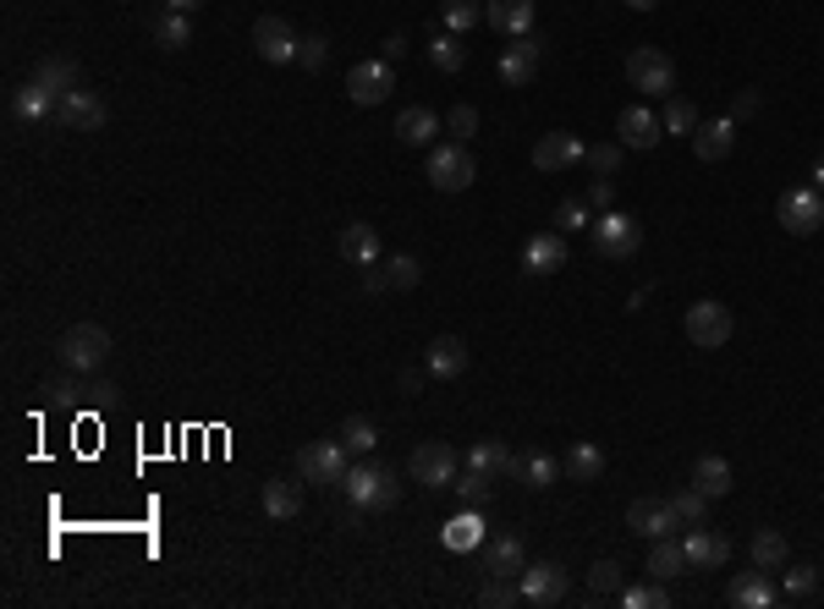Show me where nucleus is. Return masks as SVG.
Listing matches in <instances>:
<instances>
[{
	"label": "nucleus",
	"mask_w": 824,
	"mask_h": 609,
	"mask_svg": "<svg viewBox=\"0 0 824 609\" xmlns=\"http://www.w3.org/2000/svg\"><path fill=\"white\" fill-rule=\"evenodd\" d=\"M335 439H341V445H346L352 456H374V445H379V428H374L368 417H346Z\"/></svg>",
	"instance_id": "79ce46f5"
},
{
	"label": "nucleus",
	"mask_w": 824,
	"mask_h": 609,
	"mask_svg": "<svg viewBox=\"0 0 824 609\" xmlns=\"http://www.w3.org/2000/svg\"><path fill=\"white\" fill-rule=\"evenodd\" d=\"M401 56H407V39L390 34V39H385V61H401Z\"/></svg>",
	"instance_id": "13d9d810"
},
{
	"label": "nucleus",
	"mask_w": 824,
	"mask_h": 609,
	"mask_svg": "<svg viewBox=\"0 0 824 609\" xmlns=\"http://www.w3.org/2000/svg\"><path fill=\"white\" fill-rule=\"evenodd\" d=\"M56 105H61V94L56 89H45L39 78H28L18 94H12V116L23 122V127H39V122H56Z\"/></svg>",
	"instance_id": "f3484780"
},
{
	"label": "nucleus",
	"mask_w": 824,
	"mask_h": 609,
	"mask_svg": "<svg viewBox=\"0 0 824 609\" xmlns=\"http://www.w3.org/2000/svg\"><path fill=\"white\" fill-rule=\"evenodd\" d=\"M682 549H687V565H693V571L731 560V538H725V532H709V527H693V532L682 538Z\"/></svg>",
	"instance_id": "b1692460"
},
{
	"label": "nucleus",
	"mask_w": 824,
	"mask_h": 609,
	"mask_svg": "<svg viewBox=\"0 0 824 609\" xmlns=\"http://www.w3.org/2000/svg\"><path fill=\"white\" fill-rule=\"evenodd\" d=\"M775 220H780V231H791V237H813V231L824 226V198H819V187L780 193V204H775Z\"/></svg>",
	"instance_id": "6e6552de"
},
{
	"label": "nucleus",
	"mask_w": 824,
	"mask_h": 609,
	"mask_svg": "<svg viewBox=\"0 0 824 609\" xmlns=\"http://www.w3.org/2000/svg\"><path fill=\"white\" fill-rule=\"evenodd\" d=\"M583 160H588V171H594V176H616V165H621V143H594Z\"/></svg>",
	"instance_id": "3c124183"
},
{
	"label": "nucleus",
	"mask_w": 824,
	"mask_h": 609,
	"mask_svg": "<svg viewBox=\"0 0 824 609\" xmlns=\"http://www.w3.org/2000/svg\"><path fill=\"white\" fill-rule=\"evenodd\" d=\"M682 571H693V565H687V549H682V538H654V549H649V576H660V582H676Z\"/></svg>",
	"instance_id": "2f4dec72"
},
{
	"label": "nucleus",
	"mask_w": 824,
	"mask_h": 609,
	"mask_svg": "<svg viewBox=\"0 0 824 609\" xmlns=\"http://www.w3.org/2000/svg\"><path fill=\"white\" fill-rule=\"evenodd\" d=\"M621 604H627V609H665V604H671V587H665L660 576H649L643 587H621Z\"/></svg>",
	"instance_id": "c03bdc74"
},
{
	"label": "nucleus",
	"mask_w": 824,
	"mask_h": 609,
	"mask_svg": "<svg viewBox=\"0 0 824 609\" xmlns=\"http://www.w3.org/2000/svg\"><path fill=\"white\" fill-rule=\"evenodd\" d=\"M89 395H94V406H111V401H116L122 390H116L111 379H94V384H89Z\"/></svg>",
	"instance_id": "6e6d98bb"
},
{
	"label": "nucleus",
	"mask_w": 824,
	"mask_h": 609,
	"mask_svg": "<svg viewBox=\"0 0 824 609\" xmlns=\"http://www.w3.org/2000/svg\"><path fill=\"white\" fill-rule=\"evenodd\" d=\"M594 248L605 253V258H616V264H627V258H638V248H643V226L632 220V215H621V209H605V215H594Z\"/></svg>",
	"instance_id": "39448f33"
},
{
	"label": "nucleus",
	"mask_w": 824,
	"mask_h": 609,
	"mask_svg": "<svg viewBox=\"0 0 824 609\" xmlns=\"http://www.w3.org/2000/svg\"><path fill=\"white\" fill-rule=\"evenodd\" d=\"M407 472L419 478L424 489H451L457 483V450L440 445V439H430V445H419V450L407 456Z\"/></svg>",
	"instance_id": "1a4fd4ad"
},
{
	"label": "nucleus",
	"mask_w": 824,
	"mask_h": 609,
	"mask_svg": "<svg viewBox=\"0 0 824 609\" xmlns=\"http://www.w3.org/2000/svg\"><path fill=\"white\" fill-rule=\"evenodd\" d=\"M566 264V242H561V231H539L534 242H528V253H523V269L528 275H556Z\"/></svg>",
	"instance_id": "a878e982"
},
{
	"label": "nucleus",
	"mask_w": 824,
	"mask_h": 609,
	"mask_svg": "<svg viewBox=\"0 0 824 609\" xmlns=\"http://www.w3.org/2000/svg\"><path fill=\"white\" fill-rule=\"evenodd\" d=\"M473 176H479V165H473V149L468 143H435L430 149V187L435 193H462V187H473Z\"/></svg>",
	"instance_id": "20e7f679"
},
{
	"label": "nucleus",
	"mask_w": 824,
	"mask_h": 609,
	"mask_svg": "<svg viewBox=\"0 0 824 609\" xmlns=\"http://www.w3.org/2000/svg\"><path fill=\"white\" fill-rule=\"evenodd\" d=\"M446 549H457V554H468V549H479L484 543V516H479V505H462L451 521H446Z\"/></svg>",
	"instance_id": "c756f323"
},
{
	"label": "nucleus",
	"mask_w": 824,
	"mask_h": 609,
	"mask_svg": "<svg viewBox=\"0 0 824 609\" xmlns=\"http://www.w3.org/2000/svg\"><path fill=\"white\" fill-rule=\"evenodd\" d=\"M556 220H561V231H588V226H594V215H588V198H561Z\"/></svg>",
	"instance_id": "8fccbe9b"
},
{
	"label": "nucleus",
	"mask_w": 824,
	"mask_h": 609,
	"mask_svg": "<svg viewBox=\"0 0 824 609\" xmlns=\"http://www.w3.org/2000/svg\"><path fill=\"white\" fill-rule=\"evenodd\" d=\"M346 467H352V450H346L341 439H319V445H308V450H297V472H302L308 483H324V489H341V478H346Z\"/></svg>",
	"instance_id": "0eeeda50"
},
{
	"label": "nucleus",
	"mask_w": 824,
	"mask_h": 609,
	"mask_svg": "<svg viewBox=\"0 0 824 609\" xmlns=\"http://www.w3.org/2000/svg\"><path fill=\"white\" fill-rule=\"evenodd\" d=\"M534 72H539V39H534V34H528V39H512V45H506V56H501V83L528 89V83H534Z\"/></svg>",
	"instance_id": "412c9836"
},
{
	"label": "nucleus",
	"mask_w": 824,
	"mask_h": 609,
	"mask_svg": "<svg viewBox=\"0 0 824 609\" xmlns=\"http://www.w3.org/2000/svg\"><path fill=\"white\" fill-rule=\"evenodd\" d=\"M731 149H736V122H731V116H720V122H698V133H693V154H698L703 165H720Z\"/></svg>",
	"instance_id": "aec40b11"
},
{
	"label": "nucleus",
	"mask_w": 824,
	"mask_h": 609,
	"mask_svg": "<svg viewBox=\"0 0 824 609\" xmlns=\"http://www.w3.org/2000/svg\"><path fill=\"white\" fill-rule=\"evenodd\" d=\"M747 554H753V565L758 571H786V560H791V543H786V532L780 527H758L753 532V543H747Z\"/></svg>",
	"instance_id": "bb28decb"
},
{
	"label": "nucleus",
	"mask_w": 824,
	"mask_h": 609,
	"mask_svg": "<svg viewBox=\"0 0 824 609\" xmlns=\"http://www.w3.org/2000/svg\"><path fill=\"white\" fill-rule=\"evenodd\" d=\"M512 445L506 439H479L473 450H468V472H484V478H512Z\"/></svg>",
	"instance_id": "c85d7f7f"
},
{
	"label": "nucleus",
	"mask_w": 824,
	"mask_h": 609,
	"mask_svg": "<svg viewBox=\"0 0 824 609\" xmlns=\"http://www.w3.org/2000/svg\"><path fill=\"white\" fill-rule=\"evenodd\" d=\"M627 83H632L638 94H649V100H665V94L676 89V67H671V56H665V50L638 45V50L627 56Z\"/></svg>",
	"instance_id": "423d86ee"
},
{
	"label": "nucleus",
	"mask_w": 824,
	"mask_h": 609,
	"mask_svg": "<svg viewBox=\"0 0 824 609\" xmlns=\"http://www.w3.org/2000/svg\"><path fill=\"white\" fill-rule=\"evenodd\" d=\"M56 122H61L67 133H100V127H105V100H100L94 89H72V94H61Z\"/></svg>",
	"instance_id": "f8f14e48"
},
{
	"label": "nucleus",
	"mask_w": 824,
	"mask_h": 609,
	"mask_svg": "<svg viewBox=\"0 0 824 609\" xmlns=\"http://www.w3.org/2000/svg\"><path fill=\"white\" fill-rule=\"evenodd\" d=\"M468 363H473V352H468L462 335H435L430 352H424V374H430V379H462Z\"/></svg>",
	"instance_id": "4468645a"
},
{
	"label": "nucleus",
	"mask_w": 824,
	"mask_h": 609,
	"mask_svg": "<svg viewBox=\"0 0 824 609\" xmlns=\"http://www.w3.org/2000/svg\"><path fill=\"white\" fill-rule=\"evenodd\" d=\"M693 483H698L709 499H720V494H731L736 478H731V461H725V456H698V461H693Z\"/></svg>",
	"instance_id": "473e14b6"
},
{
	"label": "nucleus",
	"mask_w": 824,
	"mask_h": 609,
	"mask_svg": "<svg viewBox=\"0 0 824 609\" xmlns=\"http://www.w3.org/2000/svg\"><path fill=\"white\" fill-rule=\"evenodd\" d=\"M297 510H302V489L286 483V478H270V483H264V516H270V521H291Z\"/></svg>",
	"instance_id": "72a5a7b5"
},
{
	"label": "nucleus",
	"mask_w": 824,
	"mask_h": 609,
	"mask_svg": "<svg viewBox=\"0 0 824 609\" xmlns=\"http://www.w3.org/2000/svg\"><path fill=\"white\" fill-rule=\"evenodd\" d=\"M253 56L270 61V67H291L297 61V34L286 18H259L253 23Z\"/></svg>",
	"instance_id": "9b49d317"
},
{
	"label": "nucleus",
	"mask_w": 824,
	"mask_h": 609,
	"mask_svg": "<svg viewBox=\"0 0 824 609\" xmlns=\"http://www.w3.org/2000/svg\"><path fill=\"white\" fill-rule=\"evenodd\" d=\"M34 78H39L45 89H56V94L83 89V72H78V61H67V56H45V61L34 67Z\"/></svg>",
	"instance_id": "f704fd0d"
},
{
	"label": "nucleus",
	"mask_w": 824,
	"mask_h": 609,
	"mask_svg": "<svg viewBox=\"0 0 824 609\" xmlns=\"http://www.w3.org/2000/svg\"><path fill=\"white\" fill-rule=\"evenodd\" d=\"M671 510H676L682 527H703V521H709V494H703L698 483H687V489L671 494Z\"/></svg>",
	"instance_id": "4c0bfd02"
},
{
	"label": "nucleus",
	"mask_w": 824,
	"mask_h": 609,
	"mask_svg": "<svg viewBox=\"0 0 824 609\" xmlns=\"http://www.w3.org/2000/svg\"><path fill=\"white\" fill-rule=\"evenodd\" d=\"M610 204H616V182H610V176H594V182H588V209L605 215Z\"/></svg>",
	"instance_id": "5fc2aeb1"
},
{
	"label": "nucleus",
	"mask_w": 824,
	"mask_h": 609,
	"mask_svg": "<svg viewBox=\"0 0 824 609\" xmlns=\"http://www.w3.org/2000/svg\"><path fill=\"white\" fill-rule=\"evenodd\" d=\"M324 61H330V39H324V34H302V39H297V67L319 72Z\"/></svg>",
	"instance_id": "de8ad7c7"
},
{
	"label": "nucleus",
	"mask_w": 824,
	"mask_h": 609,
	"mask_svg": "<svg viewBox=\"0 0 824 609\" xmlns=\"http://www.w3.org/2000/svg\"><path fill=\"white\" fill-rule=\"evenodd\" d=\"M435 133H440V116H435L430 105H407V111L396 116V138H401L407 149H435Z\"/></svg>",
	"instance_id": "4be33fe9"
},
{
	"label": "nucleus",
	"mask_w": 824,
	"mask_h": 609,
	"mask_svg": "<svg viewBox=\"0 0 824 609\" xmlns=\"http://www.w3.org/2000/svg\"><path fill=\"white\" fill-rule=\"evenodd\" d=\"M725 598H731L736 609H769V604H775L780 593H775L769 571H758V565H753V571H742V576H736V582L725 587Z\"/></svg>",
	"instance_id": "393cba45"
},
{
	"label": "nucleus",
	"mask_w": 824,
	"mask_h": 609,
	"mask_svg": "<svg viewBox=\"0 0 824 609\" xmlns=\"http://www.w3.org/2000/svg\"><path fill=\"white\" fill-rule=\"evenodd\" d=\"M363 291H385V269L379 264H363Z\"/></svg>",
	"instance_id": "4d7b16f0"
},
{
	"label": "nucleus",
	"mask_w": 824,
	"mask_h": 609,
	"mask_svg": "<svg viewBox=\"0 0 824 609\" xmlns=\"http://www.w3.org/2000/svg\"><path fill=\"white\" fill-rule=\"evenodd\" d=\"M627 527H632L638 538H649V543H654V538H671L682 521H676L671 499H649V494H643V499H632V505H627Z\"/></svg>",
	"instance_id": "2eb2a0df"
},
{
	"label": "nucleus",
	"mask_w": 824,
	"mask_h": 609,
	"mask_svg": "<svg viewBox=\"0 0 824 609\" xmlns=\"http://www.w3.org/2000/svg\"><path fill=\"white\" fill-rule=\"evenodd\" d=\"M682 330H687V341H693L698 352H720V346L736 335V319H731V308H725V302L703 297V302H693V308H687Z\"/></svg>",
	"instance_id": "7ed1b4c3"
},
{
	"label": "nucleus",
	"mask_w": 824,
	"mask_h": 609,
	"mask_svg": "<svg viewBox=\"0 0 824 609\" xmlns=\"http://www.w3.org/2000/svg\"><path fill=\"white\" fill-rule=\"evenodd\" d=\"M56 352H61V368H67V374H100L116 346H111V330H105V324H72Z\"/></svg>",
	"instance_id": "f03ea898"
},
{
	"label": "nucleus",
	"mask_w": 824,
	"mask_h": 609,
	"mask_svg": "<svg viewBox=\"0 0 824 609\" xmlns=\"http://www.w3.org/2000/svg\"><path fill=\"white\" fill-rule=\"evenodd\" d=\"M484 23L495 34H506V39H528L534 34V0H490Z\"/></svg>",
	"instance_id": "a211bd4d"
},
{
	"label": "nucleus",
	"mask_w": 824,
	"mask_h": 609,
	"mask_svg": "<svg viewBox=\"0 0 824 609\" xmlns=\"http://www.w3.org/2000/svg\"><path fill=\"white\" fill-rule=\"evenodd\" d=\"M523 571H528L523 532H495L490 538V576H523Z\"/></svg>",
	"instance_id": "cd10ccee"
},
{
	"label": "nucleus",
	"mask_w": 824,
	"mask_h": 609,
	"mask_svg": "<svg viewBox=\"0 0 824 609\" xmlns=\"http://www.w3.org/2000/svg\"><path fill=\"white\" fill-rule=\"evenodd\" d=\"M341 494H346L352 510H390L401 499V483L385 467H374V461H352L346 478H341Z\"/></svg>",
	"instance_id": "f257e3e1"
},
{
	"label": "nucleus",
	"mask_w": 824,
	"mask_h": 609,
	"mask_svg": "<svg viewBox=\"0 0 824 609\" xmlns=\"http://www.w3.org/2000/svg\"><path fill=\"white\" fill-rule=\"evenodd\" d=\"M588 593H594V598H616V593H621V565H616V560H599V565L588 571Z\"/></svg>",
	"instance_id": "49530a36"
},
{
	"label": "nucleus",
	"mask_w": 824,
	"mask_h": 609,
	"mask_svg": "<svg viewBox=\"0 0 824 609\" xmlns=\"http://www.w3.org/2000/svg\"><path fill=\"white\" fill-rule=\"evenodd\" d=\"M484 7H490V0H440V18H446L451 34H468L484 18Z\"/></svg>",
	"instance_id": "37998d69"
},
{
	"label": "nucleus",
	"mask_w": 824,
	"mask_h": 609,
	"mask_svg": "<svg viewBox=\"0 0 824 609\" xmlns=\"http://www.w3.org/2000/svg\"><path fill=\"white\" fill-rule=\"evenodd\" d=\"M627 7H632V12H654V7H660V0H627Z\"/></svg>",
	"instance_id": "e2e57ef3"
},
{
	"label": "nucleus",
	"mask_w": 824,
	"mask_h": 609,
	"mask_svg": "<svg viewBox=\"0 0 824 609\" xmlns=\"http://www.w3.org/2000/svg\"><path fill=\"white\" fill-rule=\"evenodd\" d=\"M390 89H396V72H390L385 56H379V61H357V67L346 72V100H352V105H385Z\"/></svg>",
	"instance_id": "9d476101"
},
{
	"label": "nucleus",
	"mask_w": 824,
	"mask_h": 609,
	"mask_svg": "<svg viewBox=\"0 0 824 609\" xmlns=\"http://www.w3.org/2000/svg\"><path fill=\"white\" fill-rule=\"evenodd\" d=\"M462 61H468V50H462L457 34H435V39H430V67H435V72L451 78V72H462Z\"/></svg>",
	"instance_id": "ea45409f"
},
{
	"label": "nucleus",
	"mask_w": 824,
	"mask_h": 609,
	"mask_svg": "<svg viewBox=\"0 0 824 609\" xmlns=\"http://www.w3.org/2000/svg\"><path fill=\"white\" fill-rule=\"evenodd\" d=\"M419 280H424V264L412 253H390L385 258V291H412Z\"/></svg>",
	"instance_id": "58836bf2"
},
{
	"label": "nucleus",
	"mask_w": 824,
	"mask_h": 609,
	"mask_svg": "<svg viewBox=\"0 0 824 609\" xmlns=\"http://www.w3.org/2000/svg\"><path fill=\"white\" fill-rule=\"evenodd\" d=\"M335 248H341L346 264H379V258H385V242H379V231H374L368 220H352V226L341 231Z\"/></svg>",
	"instance_id": "5701e85b"
},
{
	"label": "nucleus",
	"mask_w": 824,
	"mask_h": 609,
	"mask_svg": "<svg viewBox=\"0 0 824 609\" xmlns=\"http://www.w3.org/2000/svg\"><path fill=\"white\" fill-rule=\"evenodd\" d=\"M780 593L797 598V604L813 598V593H819V571H813V565H786V571H780Z\"/></svg>",
	"instance_id": "a18cd8bd"
},
{
	"label": "nucleus",
	"mask_w": 824,
	"mask_h": 609,
	"mask_svg": "<svg viewBox=\"0 0 824 609\" xmlns=\"http://www.w3.org/2000/svg\"><path fill=\"white\" fill-rule=\"evenodd\" d=\"M154 45H160V50H187V45H193L187 12H171V7H165V12L154 18Z\"/></svg>",
	"instance_id": "c9c22d12"
},
{
	"label": "nucleus",
	"mask_w": 824,
	"mask_h": 609,
	"mask_svg": "<svg viewBox=\"0 0 824 609\" xmlns=\"http://www.w3.org/2000/svg\"><path fill=\"white\" fill-rule=\"evenodd\" d=\"M490 483H495V478H484V472H468V478H457L451 489H457V499H462V505H484V499H490Z\"/></svg>",
	"instance_id": "603ef678"
},
{
	"label": "nucleus",
	"mask_w": 824,
	"mask_h": 609,
	"mask_svg": "<svg viewBox=\"0 0 824 609\" xmlns=\"http://www.w3.org/2000/svg\"><path fill=\"white\" fill-rule=\"evenodd\" d=\"M561 598H566V571H561L556 560H539V565L523 571V604L550 609V604H561Z\"/></svg>",
	"instance_id": "dca6fc26"
},
{
	"label": "nucleus",
	"mask_w": 824,
	"mask_h": 609,
	"mask_svg": "<svg viewBox=\"0 0 824 609\" xmlns=\"http://www.w3.org/2000/svg\"><path fill=\"white\" fill-rule=\"evenodd\" d=\"M583 154H588V149H583V138H577V133H545V138L534 143V171L561 176V171H572Z\"/></svg>",
	"instance_id": "ddd939ff"
},
{
	"label": "nucleus",
	"mask_w": 824,
	"mask_h": 609,
	"mask_svg": "<svg viewBox=\"0 0 824 609\" xmlns=\"http://www.w3.org/2000/svg\"><path fill=\"white\" fill-rule=\"evenodd\" d=\"M83 395H89V390H83V374H72V379H50V384H45V401H50V406H78Z\"/></svg>",
	"instance_id": "09e8293b"
},
{
	"label": "nucleus",
	"mask_w": 824,
	"mask_h": 609,
	"mask_svg": "<svg viewBox=\"0 0 824 609\" xmlns=\"http://www.w3.org/2000/svg\"><path fill=\"white\" fill-rule=\"evenodd\" d=\"M813 187H819V193H824V154H819V160H813Z\"/></svg>",
	"instance_id": "680f3d73"
},
{
	"label": "nucleus",
	"mask_w": 824,
	"mask_h": 609,
	"mask_svg": "<svg viewBox=\"0 0 824 609\" xmlns=\"http://www.w3.org/2000/svg\"><path fill=\"white\" fill-rule=\"evenodd\" d=\"M561 467H566L572 483H594V478L605 472V450H599V445H572Z\"/></svg>",
	"instance_id": "e433bc0d"
},
{
	"label": "nucleus",
	"mask_w": 824,
	"mask_h": 609,
	"mask_svg": "<svg viewBox=\"0 0 824 609\" xmlns=\"http://www.w3.org/2000/svg\"><path fill=\"white\" fill-rule=\"evenodd\" d=\"M446 127H451V138H457V143H468V138L479 133V111H473V105H457V111L446 116Z\"/></svg>",
	"instance_id": "864d4df0"
},
{
	"label": "nucleus",
	"mask_w": 824,
	"mask_h": 609,
	"mask_svg": "<svg viewBox=\"0 0 824 609\" xmlns=\"http://www.w3.org/2000/svg\"><path fill=\"white\" fill-rule=\"evenodd\" d=\"M171 12H198V7H209V0H165Z\"/></svg>",
	"instance_id": "052dcab7"
},
{
	"label": "nucleus",
	"mask_w": 824,
	"mask_h": 609,
	"mask_svg": "<svg viewBox=\"0 0 824 609\" xmlns=\"http://www.w3.org/2000/svg\"><path fill=\"white\" fill-rule=\"evenodd\" d=\"M561 472H566V467H561L556 456H545V450H534V456H517V461H512V478H517V483H528V489H550Z\"/></svg>",
	"instance_id": "7c9ffc66"
},
{
	"label": "nucleus",
	"mask_w": 824,
	"mask_h": 609,
	"mask_svg": "<svg viewBox=\"0 0 824 609\" xmlns=\"http://www.w3.org/2000/svg\"><path fill=\"white\" fill-rule=\"evenodd\" d=\"M753 111H758V94H753V89H747V94H742V100H736V116H753ZM736 116H731V122H736Z\"/></svg>",
	"instance_id": "bf43d9fd"
},
{
	"label": "nucleus",
	"mask_w": 824,
	"mask_h": 609,
	"mask_svg": "<svg viewBox=\"0 0 824 609\" xmlns=\"http://www.w3.org/2000/svg\"><path fill=\"white\" fill-rule=\"evenodd\" d=\"M616 133H621V149H654V143L665 138V122H660L649 105H632V111H621Z\"/></svg>",
	"instance_id": "6ab92c4d"
},
{
	"label": "nucleus",
	"mask_w": 824,
	"mask_h": 609,
	"mask_svg": "<svg viewBox=\"0 0 824 609\" xmlns=\"http://www.w3.org/2000/svg\"><path fill=\"white\" fill-rule=\"evenodd\" d=\"M660 122H665V138H671V133H676V138H693L703 116H698V105H693V100H676V94H671V105H665V116H660Z\"/></svg>",
	"instance_id": "a19ab883"
}]
</instances>
